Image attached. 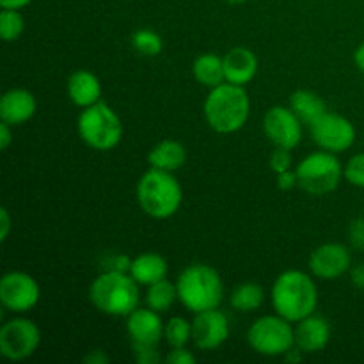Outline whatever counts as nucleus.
Here are the masks:
<instances>
[{
	"instance_id": "nucleus-1",
	"label": "nucleus",
	"mask_w": 364,
	"mask_h": 364,
	"mask_svg": "<svg viewBox=\"0 0 364 364\" xmlns=\"http://www.w3.org/2000/svg\"><path fill=\"white\" fill-rule=\"evenodd\" d=\"M318 304V291L311 276L302 270H284L272 287V306L277 315L297 323L313 315Z\"/></svg>"
},
{
	"instance_id": "nucleus-2",
	"label": "nucleus",
	"mask_w": 364,
	"mask_h": 364,
	"mask_svg": "<svg viewBox=\"0 0 364 364\" xmlns=\"http://www.w3.org/2000/svg\"><path fill=\"white\" fill-rule=\"evenodd\" d=\"M251 102L244 85L230 82L212 87L205 100L206 123L217 134H235L247 123Z\"/></svg>"
},
{
	"instance_id": "nucleus-3",
	"label": "nucleus",
	"mask_w": 364,
	"mask_h": 364,
	"mask_svg": "<svg viewBox=\"0 0 364 364\" xmlns=\"http://www.w3.org/2000/svg\"><path fill=\"white\" fill-rule=\"evenodd\" d=\"M178 299L192 313L219 308L224 299L220 274L205 263H192L178 276Z\"/></svg>"
},
{
	"instance_id": "nucleus-4",
	"label": "nucleus",
	"mask_w": 364,
	"mask_h": 364,
	"mask_svg": "<svg viewBox=\"0 0 364 364\" xmlns=\"http://www.w3.org/2000/svg\"><path fill=\"white\" fill-rule=\"evenodd\" d=\"M183 191L173 173L151 169L137 183V203L146 215L153 219H169L180 210Z\"/></svg>"
},
{
	"instance_id": "nucleus-5",
	"label": "nucleus",
	"mask_w": 364,
	"mask_h": 364,
	"mask_svg": "<svg viewBox=\"0 0 364 364\" xmlns=\"http://www.w3.org/2000/svg\"><path fill=\"white\" fill-rule=\"evenodd\" d=\"M141 284L128 272H103L92 281L89 299L98 311L110 316H128L139 308Z\"/></svg>"
},
{
	"instance_id": "nucleus-6",
	"label": "nucleus",
	"mask_w": 364,
	"mask_h": 364,
	"mask_svg": "<svg viewBox=\"0 0 364 364\" xmlns=\"http://www.w3.org/2000/svg\"><path fill=\"white\" fill-rule=\"evenodd\" d=\"M77 128L82 141L96 151H110L123 139V123L119 116L102 100L82 110Z\"/></svg>"
},
{
	"instance_id": "nucleus-7",
	"label": "nucleus",
	"mask_w": 364,
	"mask_h": 364,
	"mask_svg": "<svg viewBox=\"0 0 364 364\" xmlns=\"http://www.w3.org/2000/svg\"><path fill=\"white\" fill-rule=\"evenodd\" d=\"M295 173L302 191L311 196H327L340 187L343 167L336 159V153L322 149L302 159Z\"/></svg>"
},
{
	"instance_id": "nucleus-8",
	"label": "nucleus",
	"mask_w": 364,
	"mask_h": 364,
	"mask_svg": "<svg viewBox=\"0 0 364 364\" xmlns=\"http://www.w3.org/2000/svg\"><path fill=\"white\" fill-rule=\"evenodd\" d=\"M247 343L259 355L284 358L295 347V327L277 313L262 316L249 327Z\"/></svg>"
},
{
	"instance_id": "nucleus-9",
	"label": "nucleus",
	"mask_w": 364,
	"mask_h": 364,
	"mask_svg": "<svg viewBox=\"0 0 364 364\" xmlns=\"http://www.w3.org/2000/svg\"><path fill=\"white\" fill-rule=\"evenodd\" d=\"M41 343V331L32 320L13 318L0 327V354L9 361H23L34 355Z\"/></svg>"
},
{
	"instance_id": "nucleus-10",
	"label": "nucleus",
	"mask_w": 364,
	"mask_h": 364,
	"mask_svg": "<svg viewBox=\"0 0 364 364\" xmlns=\"http://www.w3.org/2000/svg\"><path fill=\"white\" fill-rule=\"evenodd\" d=\"M41 297L39 284L31 274L13 270L0 279V302L7 311L27 313L36 308Z\"/></svg>"
},
{
	"instance_id": "nucleus-11",
	"label": "nucleus",
	"mask_w": 364,
	"mask_h": 364,
	"mask_svg": "<svg viewBox=\"0 0 364 364\" xmlns=\"http://www.w3.org/2000/svg\"><path fill=\"white\" fill-rule=\"evenodd\" d=\"M311 137L320 149L331 153L347 151L355 142V127L345 116L327 110L311 124Z\"/></svg>"
},
{
	"instance_id": "nucleus-12",
	"label": "nucleus",
	"mask_w": 364,
	"mask_h": 364,
	"mask_svg": "<svg viewBox=\"0 0 364 364\" xmlns=\"http://www.w3.org/2000/svg\"><path fill=\"white\" fill-rule=\"evenodd\" d=\"M302 121L290 107L276 105L263 117V132L276 148L295 149L302 141Z\"/></svg>"
},
{
	"instance_id": "nucleus-13",
	"label": "nucleus",
	"mask_w": 364,
	"mask_h": 364,
	"mask_svg": "<svg viewBox=\"0 0 364 364\" xmlns=\"http://www.w3.org/2000/svg\"><path fill=\"white\" fill-rule=\"evenodd\" d=\"M309 270L316 279L334 281L347 274L352 267V256L348 247L338 242L322 244L309 256Z\"/></svg>"
},
{
	"instance_id": "nucleus-14",
	"label": "nucleus",
	"mask_w": 364,
	"mask_h": 364,
	"mask_svg": "<svg viewBox=\"0 0 364 364\" xmlns=\"http://www.w3.org/2000/svg\"><path fill=\"white\" fill-rule=\"evenodd\" d=\"M230 336L228 316L219 308L196 313L192 320V341L199 350H215Z\"/></svg>"
},
{
	"instance_id": "nucleus-15",
	"label": "nucleus",
	"mask_w": 364,
	"mask_h": 364,
	"mask_svg": "<svg viewBox=\"0 0 364 364\" xmlns=\"http://www.w3.org/2000/svg\"><path fill=\"white\" fill-rule=\"evenodd\" d=\"M166 323L159 311L151 308H137L127 316V331L132 345H159L164 340Z\"/></svg>"
},
{
	"instance_id": "nucleus-16",
	"label": "nucleus",
	"mask_w": 364,
	"mask_h": 364,
	"mask_svg": "<svg viewBox=\"0 0 364 364\" xmlns=\"http://www.w3.org/2000/svg\"><path fill=\"white\" fill-rule=\"evenodd\" d=\"M331 341V326L323 316L309 315L295 326V345L304 354L322 352Z\"/></svg>"
},
{
	"instance_id": "nucleus-17",
	"label": "nucleus",
	"mask_w": 364,
	"mask_h": 364,
	"mask_svg": "<svg viewBox=\"0 0 364 364\" xmlns=\"http://www.w3.org/2000/svg\"><path fill=\"white\" fill-rule=\"evenodd\" d=\"M38 102L27 89H9L0 98V119L11 127H20L34 117Z\"/></svg>"
},
{
	"instance_id": "nucleus-18",
	"label": "nucleus",
	"mask_w": 364,
	"mask_h": 364,
	"mask_svg": "<svg viewBox=\"0 0 364 364\" xmlns=\"http://www.w3.org/2000/svg\"><path fill=\"white\" fill-rule=\"evenodd\" d=\"M224 59V73L226 82L235 85H247L255 80L258 73V57L247 46H235L231 48Z\"/></svg>"
},
{
	"instance_id": "nucleus-19",
	"label": "nucleus",
	"mask_w": 364,
	"mask_h": 364,
	"mask_svg": "<svg viewBox=\"0 0 364 364\" xmlns=\"http://www.w3.org/2000/svg\"><path fill=\"white\" fill-rule=\"evenodd\" d=\"M68 96L80 109L91 107L102 100V84L95 73L87 70H78L68 78Z\"/></svg>"
},
{
	"instance_id": "nucleus-20",
	"label": "nucleus",
	"mask_w": 364,
	"mask_h": 364,
	"mask_svg": "<svg viewBox=\"0 0 364 364\" xmlns=\"http://www.w3.org/2000/svg\"><path fill=\"white\" fill-rule=\"evenodd\" d=\"M148 162L155 169L174 173V171L181 169L187 162V149L180 141L166 139V141L153 146L151 151L148 153Z\"/></svg>"
},
{
	"instance_id": "nucleus-21",
	"label": "nucleus",
	"mask_w": 364,
	"mask_h": 364,
	"mask_svg": "<svg viewBox=\"0 0 364 364\" xmlns=\"http://www.w3.org/2000/svg\"><path fill=\"white\" fill-rule=\"evenodd\" d=\"M130 276L142 287H151L167 277V262L156 252H144L132 259Z\"/></svg>"
},
{
	"instance_id": "nucleus-22",
	"label": "nucleus",
	"mask_w": 364,
	"mask_h": 364,
	"mask_svg": "<svg viewBox=\"0 0 364 364\" xmlns=\"http://www.w3.org/2000/svg\"><path fill=\"white\" fill-rule=\"evenodd\" d=\"M290 109L297 114L302 123L309 127L327 112L326 102L309 89H297L290 96Z\"/></svg>"
},
{
	"instance_id": "nucleus-23",
	"label": "nucleus",
	"mask_w": 364,
	"mask_h": 364,
	"mask_svg": "<svg viewBox=\"0 0 364 364\" xmlns=\"http://www.w3.org/2000/svg\"><path fill=\"white\" fill-rule=\"evenodd\" d=\"M192 73L199 84L206 87H217V85L226 82V73H224V59L215 55V53H203L192 64Z\"/></svg>"
},
{
	"instance_id": "nucleus-24",
	"label": "nucleus",
	"mask_w": 364,
	"mask_h": 364,
	"mask_svg": "<svg viewBox=\"0 0 364 364\" xmlns=\"http://www.w3.org/2000/svg\"><path fill=\"white\" fill-rule=\"evenodd\" d=\"M265 301V291L256 283H244L231 291V308L240 313H252L262 308Z\"/></svg>"
},
{
	"instance_id": "nucleus-25",
	"label": "nucleus",
	"mask_w": 364,
	"mask_h": 364,
	"mask_svg": "<svg viewBox=\"0 0 364 364\" xmlns=\"http://www.w3.org/2000/svg\"><path fill=\"white\" fill-rule=\"evenodd\" d=\"M176 299V284H173L167 279L151 284V287H148V291H146V304H148V308L155 309L159 313L167 311Z\"/></svg>"
},
{
	"instance_id": "nucleus-26",
	"label": "nucleus",
	"mask_w": 364,
	"mask_h": 364,
	"mask_svg": "<svg viewBox=\"0 0 364 364\" xmlns=\"http://www.w3.org/2000/svg\"><path fill=\"white\" fill-rule=\"evenodd\" d=\"M164 340H166V343L169 345L171 348L185 347V345L192 340V323H188L187 320L181 318V316H173V318L166 323Z\"/></svg>"
},
{
	"instance_id": "nucleus-27",
	"label": "nucleus",
	"mask_w": 364,
	"mask_h": 364,
	"mask_svg": "<svg viewBox=\"0 0 364 364\" xmlns=\"http://www.w3.org/2000/svg\"><path fill=\"white\" fill-rule=\"evenodd\" d=\"M132 46H134L135 52H139L141 55L155 57L164 50V41L155 31L141 28V31H137L132 36Z\"/></svg>"
},
{
	"instance_id": "nucleus-28",
	"label": "nucleus",
	"mask_w": 364,
	"mask_h": 364,
	"mask_svg": "<svg viewBox=\"0 0 364 364\" xmlns=\"http://www.w3.org/2000/svg\"><path fill=\"white\" fill-rule=\"evenodd\" d=\"M25 31V20L18 9H2L0 13V36L6 43L16 41Z\"/></svg>"
},
{
	"instance_id": "nucleus-29",
	"label": "nucleus",
	"mask_w": 364,
	"mask_h": 364,
	"mask_svg": "<svg viewBox=\"0 0 364 364\" xmlns=\"http://www.w3.org/2000/svg\"><path fill=\"white\" fill-rule=\"evenodd\" d=\"M343 178L350 185L364 188V153H355L343 167Z\"/></svg>"
},
{
	"instance_id": "nucleus-30",
	"label": "nucleus",
	"mask_w": 364,
	"mask_h": 364,
	"mask_svg": "<svg viewBox=\"0 0 364 364\" xmlns=\"http://www.w3.org/2000/svg\"><path fill=\"white\" fill-rule=\"evenodd\" d=\"M291 153L290 149H284V148H276L270 155V169L274 171L276 174L284 173V171H290L291 169Z\"/></svg>"
},
{
	"instance_id": "nucleus-31",
	"label": "nucleus",
	"mask_w": 364,
	"mask_h": 364,
	"mask_svg": "<svg viewBox=\"0 0 364 364\" xmlns=\"http://www.w3.org/2000/svg\"><path fill=\"white\" fill-rule=\"evenodd\" d=\"M134 347L135 361L139 364H159L162 361L156 345H132Z\"/></svg>"
},
{
	"instance_id": "nucleus-32",
	"label": "nucleus",
	"mask_w": 364,
	"mask_h": 364,
	"mask_svg": "<svg viewBox=\"0 0 364 364\" xmlns=\"http://www.w3.org/2000/svg\"><path fill=\"white\" fill-rule=\"evenodd\" d=\"M103 272H128L132 269V259L127 255H109L103 258Z\"/></svg>"
},
{
	"instance_id": "nucleus-33",
	"label": "nucleus",
	"mask_w": 364,
	"mask_h": 364,
	"mask_svg": "<svg viewBox=\"0 0 364 364\" xmlns=\"http://www.w3.org/2000/svg\"><path fill=\"white\" fill-rule=\"evenodd\" d=\"M164 361L167 364H194L196 355L192 354L191 350H187L185 347H178L173 348V350L164 358Z\"/></svg>"
},
{
	"instance_id": "nucleus-34",
	"label": "nucleus",
	"mask_w": 364,
	"mask_h": 364,
	"mask_svg": "<svg viewBox=\"0 0 364 364\" xmlns=\"http://www.w3.org/2000/svg\"><path fill=\"white\" fill-rule=\"evenodd\" d=\"M348 237L355 249L364 251V219L352 220L350 228H348Z\"/></svg>"
},
{
	"instance_id": "nucleus-35",
	"label": "nucleus",
	"mask_w": 364,
	"mask_h": 364,
	"mask_svg": "<svg viewBox=\"0 0 364 364\" xmlns=\"http://www.w3.org/2000/svg\"><path fill=\"white\" fill-rule=\"evenodd\" d=\"M299 185V178H297V173L295 171H284V173H279L277 174V188L283 192H288L291 191V188H295Z\"/></svg>"
},
{
	"instance_id": "nucleus-36",
	"label": "nucleus",
	"mask_w": 364,
	"mask_h": 364,
	"mask_svg": "<svg viewBox=\"0 0 364 364\" xmlns=\"http://www.w3.org/2000/svg\"><path fill=\"white\" fill-rule=\"evenodd\" d=\"M350 283L352 287H355L358 290H364V263L350 267Z\"/></svg>"
},
{
	"instance_id": "nucleus-37",
	"label": "nucleus",
	"mask_w": 364,
	"mask_h": 364,
	"mask_svg": "<svg viewBox=\"0 0 364 364\" xmlns=\"http://www.w3.org/2000/svg\"><path fill=\"white\" fill-rule=\"evenodd\" d=\"M11 142H13L11 124L6 123V121H2V123H0V148L7 149L11 146Z\"/></svg>"
},
{
	"instance_id": "nucleus-38",
	"label": "nucleus",
	"mask_w": 364,
	"mask_h": 364,
	"mask_svg": "<svg viewBox=\"0 0 364 364\" xmlns=\"http://www.w3.org/2000/svg\"><path fill=\"white\" fill-rule=\"evenodd\" d=\"M0 213H2V219H0V226H2V230H0V240L6 242L11 231V215L7 212V208L0 210Z\"/></svg>"
},
{
	"instance_id": "nucleus-39",
	"label": "nucleus",
	"mask_w": 364,
	"mask_h": 364,
	"mask_svg": "<svg viewBox=\"0 0 364 364\" xmlns=\"http://www.w3.org/2000/svg\"><path fill=\"white\" fill-rule=\"evenodd\" d=\"M84 363H87V364H107V363H109V355H107L103 350H92V352H89L87 355H85Z\"/></svg>"
},
{
	"instance_id": "nucleus-40",
	"label": "nucleus",
	"mask_w": 364,
	"mask_h": 364,
	"mask_svg": "<svg viewBox=\"0 0 364 364\" xmlns=\"http://www.w3.org/2000/svg\"><path fill=\"white\" fill-rule=\"evenodd\" d=\"M32 0H0V7L2 9H23L31 4Z\"/></svg>"
},
{
	"instance_id": "nucleus-41",
	"label": "nucleus",
	"mask_w": 364,
	"mask_h": 364,
	"mask_svg": "<svg viewBox=\"0 0 364 364\" xmlns=\"http://www.w3.org/2000/svg\"><path fill=\"white\" fill-rule=\"evenodd\" d=\"M354 63L355 66H358V70L364 73V43H361V45L358 46V50L354 52Z\"/></svg>"
},
{
	"instance_id": "nucleus-42",
	"label": "nucleus",
	"mask_w": 364,
	"mask_h": 364,
	"mask_svg": "<svg viewBox=\"0 0 364 364\" xmlns=\"http://www.w3.org/2000/svg\"><path fill=\"white\" fill-rule=\"evenodd\" d=\"M226 2H230V4H242V2H245V0H226Z\"/></svg>"
}]
</instances>
